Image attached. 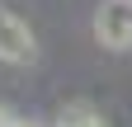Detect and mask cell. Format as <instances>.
Instances as JSON below:
<instances>
[{
    "mask_svg": "<svg viewBox=\"0 0 132 127\" xmlns=\"http://www.w3.org/2000/svg\"><path fill=\"white\" fill-rule=\"evenodd\" d=\"M94 42L104 52H127L132 47V0H104L94 10Z\"/></svg>",
    "mask_w": 132,
    "mask_h": 127,
    "instance_id": "1",
    "label": "cell"
},
{
    "mask_svg": "<svg viewBox=\"0 0 132 127\" xmlns=\"http://www.w3.org/2000/svg\"><path fill=\"white\" fill-rule=\"evenodd\" d=\"M0 61L5 66H33L38 61V38H33L28 19L14 10H0Z\"/></svg>",
    "mask_w": 132,
    "mask_h": 127,
    "instance_id": "2",
    "label": "cell"
},
{
    "mask_svg": "<svg viewBox=\"0 0 132 127\" xmlns=\"http://www.w3.org/2000/svg\"><path fill=\"white\" fill-rule=\"evenodd\" d=\"M52 127H109V122H104V113L90 108V104H61V113L52 118Z\"/></svg>",
    "mask_w": 132,
    "mask_h": 127,
    "instance_id": "3",
    "label": "cell"
},
{
    "mask_svg": "<svg viewBox=\"0 0 132 127\" xmlns=\"http://www.w3.org/2000/svg\"><path fill=\"white\" fill-rule=\"evenodd\" d=\"M19 122V113H10V108H0V127H14Z\"/></svg>",
    "mask_w": 132,
    "mask_h": 127,
    "instance_id": "4",
    "label": "cell"
},
{
    "mask_svg": "<svg viewBox=\"0 0 132 127\" xmlns=\"http://www.w3.org/2000/svg\"><path fill=\"white\" fill-rule=\"evenodd\" d=\"M14 127H43V122H28V118H19V122H14Z\"/></svg>",
    "mask_w": 132,
    "mask_h": 127,
    "instance_id": "5",
    "label": "cell"
}]
</instances>
